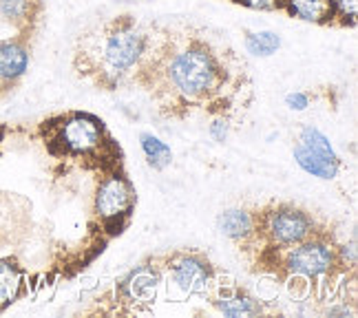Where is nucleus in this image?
I'll list each match as a JSON object with an SVG mask.
<instances>
[{
    "instance_id": "nucleus-1",
    "label": "nucleus",
    "mask_w": 358,
    "mask_h": 318,
    "mask_svg": "<svg viewBox=\"0 0 358 318\" xmlns=\"http://www.w3.org/2000/svg\"><path fill=\"white\" fill-rule=\"evenodd\" d=\"M140 89L169 120L203 113L235 122L252 100L245 60L201 27H164Z\"/></svg>"
},
{
    "instance_id": "nucleus-16",
    "label": "nucleus",
    "mask_w": 358,
    "mask_h": 318,
    "mask_svg": "<svg viewBox=\"0 0 358 318\" xmlns=\"http://www.w3.org/2000/svg\"><path fill=\"white\" fill-rule=\"evenodd\" d=\"M140 146L142 153L146 157V164L153 171H164L169 168L173 161V150L166 142H162L159 137H155L153 133H142L140 135Z\"/></svg>"
},
{
    "instance_id": "nucleus-5",
    "label": "nucleus",
    "mask_w": 358,
    "mask_h": 318,
    "mask_svg": "<svg viewBox=\"0 0 358 318\" xmlns=\"http://www.w3.org/2000/svg\"><path fill=\"white\" fill-rule=\"evenodd\" d=\"M255 221H257V241H259L257 252L292 247L314 237V234H319L323 228H327L310 210L290 201H270L264 208H257Z\"/></svg>"
},
{
    "instance_id": "nucleus-17",
    "label": "nucleus",
    "mask_w": 358,
    "mask_h": 318,
    "mask_svg": "<svg viewBox=\"0 0 358 318\" xmlns=\"http://www.w3.org/2000/svg\"><path fill=\"white\" fill-rule=\"evenodd\" d=\"M243 47L250 55H257V58H270V55L279 51L281 36L274 31H245Z\"/></svg>"
},
{
    "instance_id": "nucleus-18",
    "label": "nucleus",
    "mask_w": 358,
    "mask_h": 318,
    "mask_svg": "<svg viewBox=\"0 0 358 318\" xmlns=\"http://www.w3.org/2000/svg\"><path fill=\"white\" fill-rule=\"evenodd\" d=\"M334 3V27L354 29L358 16V0H332Z\"/></svg>"
},
{
    "instance_id": "nucleus-10",
    "label": "nucleus",
    "mask_w": 358,
    "mask_h": 318,
    "mask_svg": "<svg viewBox=\"0 0 358 318\" xmlns=\"http://www.w3.org/2000/svg\"><path fill=\"white\" fill-rule=\"evenodd\" d=\"M31 64V38L13 34L0 40V85L11 91Z\"/></svg>"
},
{
    "instance_id": "nucleus-20",
    "label": "nucleus",
    "mask_w": 358,
    "mask_h": 318,
    "mask_svg": "<svg viewBox=\"0 0 358 318\" xmlns=\"http://www.w3.org/2000/svg\"><path fill=\"white\" fill-rule=\"evenodd\" d=\"M230 3L252 11H281L283 7V0H230Z\"/></svg>"
},
{
    "instance_id": "nucleus-2",
    "label": "nucleus",
    "mask_w": 358,
    "mask_h": 318,
    "mask_svg": "<svg viewBox=\"0 0 358 318\" xmlns=\"http://www.w3.org/2000/svg\"><path fill=\"white\" fill-rule=\"evenodd\" d=\"M164 27L135 13H120L80 34L73 49L76 75L98 91L140 89Z\"/></svg>"
},
{
    "instance_id": "nucleus-9",
    "label": "nucleus",
    "mask_w": 358,
    "mask_h": 318,
    "mask_svg": "<svg viewBox=\"0 0 358 318\" xmlns=\"http://www.w3.org/2000/svg\"><path fill=\"white\" fill-rule=\"evenodd\" d=\"M292 155L294 161L299 164V168L316 179L329 182L341 171V157L336 155L334 146L329 144L327 135L312 127V124H306V127L299 129L292 146Z\"/></svg>"
},
{
    "instance_id": "nucleus-23",
    "label": "nucleus",
    "mask_w": 358,
    "mask_h": 318,
    "mask_svg": "<svg viewBox=\"0 0 358 318\" xmlns=\"http://www.w3.org/2000/svg\"><path fill=\"white\" fill-rule=\"evenodd\" d=\"M5 93H7V89H5L3 85H0V98H3V95H5Z\"/></svg>"
},
{
    "instance_id": "nucleus-12",
    "label": "nucleus",
    "mask_w": 358,
    "mask_h": 318,
    "mask_svg": "<svg viewBox=\"0 0 358 318\" xmlns=\"http://www.w3.org/2000/svg\"><path fill=\"white\" fill-rule=\"evenodd\" d=\"M210 296V305L224 316L232 318H245V316H261L266 314V305L257 298L252 292H248L245 287L239 285H215Z\"/></svg>"
},
{
    "instance_id": "nucleus-19",
    "label": "nucleus",
    "mask_w": 358,
    "mask_h": 318,
    "mask_svg": "<svg viewBox=\"0 0 358 318\" xmlns=\"http://www.w3.org/2000/svg\"><path fill=\"white\" fill-rule=\"evenodd\" d=\"M230 129H232V122L228 117H210V124H208V135L213 137L215 142H226L228 135H230Z\"/></svg>"
},
{
    "instance_id": "nucleus-14",
    "label": "nucleus",
    "mask_w": 358,
    "mask_h": 318,
    "mask_svg": "<svg viewBox=\"0 0 358 318\" xmlns=\"http://www.w3.org/2000/svg\"><path fill=\"white\" fill-rule=\"evenodd\" d=\"M281 13L310 24L334 27V3L332 0H283Z\"/></svg>"
},
{
    "instance_id": "nucleus-7",
    "label": "nucleus",
    "mask_w": 358,
    "mask_h": 318,
    "mask_svg": "<svg viewBox=\"0 0 358 318\" xmlns=\"http://www.w3.org/2000/svg\"><path fill=\"white\" fill-rule=\"evenodd\" d=\"M164 281V268L159 256L135 266L131 272L115 281L106 303L104 314H144L155 305Z\"/></svg>"
},
{
    "instance_id": "nucleus-13",
    "label": "nucleus",
    "mask_w": 358,
    "mask_h": 318,
    "mask_svg": "<svg viewBox=\"0 0 358 318\" xmlns=\"http://www.w3.org/2000/svg\"><path fill=\"white\" fill-rule=\"evenodd\" d=\"M0 18L16 34L34 38L43 20V0H0Z\"/></svg>"
},
{
    "instance_id": "nucleus-15",
    "label": "nucleus",
    "mask_w": 358,
    "mask_h": 318,
    "mask_svg": "<svg viewBox=\"0 0 358 318\" xmlns=\"http://www.w3.org/2000/svg\"><path fill=\"white\" fill-rule=\"evenodd\" d=\"M27 287V272L16 256L0 259V314L13 305Z\"/></svg>"
},
{
    "instance_id": "nucleus-3",
    "label": "nucleus",
    "mask_w": 358,
    "mask_h": 318,
    "mask_svg": "<svg viewBox=\"0 0 358 318\" xmlns=\"http://www.w3.org/2000/svg\"><path fill=\"white\" fill-rule=\"evenodd\" d=\"M47 155L78 164L87 171H100V175L124 168V153L106 122L89 110H66L60 115L43 120L36 129Z\"/></svg>"
},
{
    "instance_id": "nucleus-6",
    "label": "nucleus",
    "mask_w": 358,
    "mask_h": 318,
    "mask_svg": "<svg viewBox=\"0 0 358 318\" xmlns=\"http://www.w3.org/2000/svg\"><path fill=\"white\" fill-rule=\"evenodd\" d=\"M137 203V192L124 168L108 171L100 177L93 195V215L104 239H113L129 228Z\"/></svg>"
},
{
    "instance_id": "nucleus-4",
    "label": "nucleus",
    "mask_w": 358,
    "mask_h": 318,
    "mask_svg": "<svg viewBox=\"0 0 358 318\" xmlns=\"http://www.w3.org/2000/svg\"><path fill=\"white\" fill-rule=\"evenodd\" d=\"M336 239L323 228L319 234L301 241L283 250H259L252 256V263L264 274L279 276V279H301L310 283L332 281L336 274H343L336 252Z\"/></svg>"
},
{
    "instance_id": "nucleus-21",
    "label": "nucleus",
    "mask_w": 358,
    "mask_h": 318,
    "mask_svg": "<svg viewBox=\"0 0 358 318\" xmlns=\"http://www.w3.org/2000/svg\"><path fill=\"white\" fill-rule=\"evenodd\" d=\"M285 106L290 110H306L312 106V93L310 91H294L285 95Z\"/></svg>"
},
{
    "instance_id": "nucleus-22",
    "label": "nucleus",
    "mask_w": 358,
    "mask_h": 318,
    "mask_svg": "<svg viewBox=\"0 0 358 318\" xmlns=\"http://www.w3.org/2000/svg\"><path fill=\"white\" fill-rule=\"evenodd\" d=\"M7 133H9V129H7V127H3V124H0V155H3V144H5Z\"/></svg>"
},
{
    "instance_id": "nucleus-8",
    "label": "nucleus",
    "mask_w": 358,
    "mask_h": 318,
    "mask_svg": "<svg viewBox=\"0 0 358 318\" xmlns=\"http://www.w3.org/2000/svg\"><path fill=\"white\" fill-rule=\"evenodd\" d=\"M164 274L171 276L173 285L186 296H208L217 285V268L203 252L197 250H173L162 254Z\"/></svg>"
},
{
    "instance_id": "nucleus-11",
    "label": "nucleus",
    "mask_w": 358,
    "mask_h": 318,
    "mask_svg": "<svg viewBox=\"0 0 358 318\" xmlns=\"http://www.w3.org/2000/svg\"><path fill=\"white\" fill-rule=\"evenodd\" d=\"M217 228L230 239L245 256H252L257 252V221L255 210L245 208H228L217 217Z\"/></svg>"
}]
</instances>
